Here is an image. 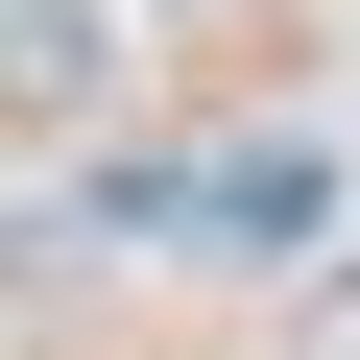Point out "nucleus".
<instances>
[{
	"mask_svg": "<svg viewBox=\"0 0 360 360\" xmlns=\"http://www.w3.org/2000/svg\"><path fill=\"white\" fill-rule=\"evenodd\" d=\"M120 96V25L96 0H0V120H96Z\"/></svg>",
	"mask_w": 360,
	"mask_h": 360,
	"instance_id": "nucleus-2",
	"label": "nucleus"
},
{
	"mask_svg": "<svg viewBox=\"0 0 360 360\" xmlns=\"http://www.w3.org/2000/svg\"><path fill=\"white\" fill-rule=\"evenodd\" d=\"M312 360H360V288H312Z\"/></svg>",
	"mask_w": 360,
	"mask_h": 360,
	"instance_id": "nucleus-3",
	"label": "nucleus"
},
{
	"mask_svg": "<svg viewBox=\"0 0 360 360\" xmlns=\"http://www.w3.org/2000/svg\"><path fill=\"white\" fill-rule=\"evenodd\" d=\"M193 240H240V264H312V240H336V168H312V144H217V168H193Z\"/></svg>",
	"mask_w": 360,
	"mask_h": 360,
	"instance_id": "nucleus-1",
	"label": "nucleus"
}]
</instances>
